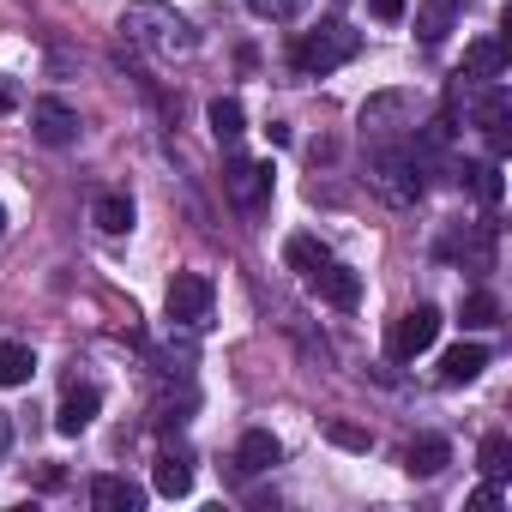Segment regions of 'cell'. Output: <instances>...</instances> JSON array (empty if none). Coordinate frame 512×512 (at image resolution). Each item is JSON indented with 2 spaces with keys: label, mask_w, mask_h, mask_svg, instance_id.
<instances>
[{
  "label": "cell",
  "mask_w": 512,
  "mask_h": 512,
  "mask_svg": "<svg viewBox=\"0 0 512 512\" xmlns=\"http://www.w3.org/2000/svg\"><path fill=\"white\" fill-rule=\"evenodd\" d=\"M368 175H374V181H380V193H386V199H398V205L422 199V157H416V151H404V145H374Z\"/></svg>",
  "instance_id": "cell-3"
},
{
  "label": "cell",
  "mask_w": 512,
  "mask_h": 512,
  "mask_svg": "<svg viewBox=\"0 0 512 512\" xmlns=\"http://www.w3.org/2000/svg\"><path fill=\"white\" fill-rule=\"evenodd\" d=\"M458 181H464L488 211H494V205H500V193H506V181H500V163H494V157H488V163H464V169H458Z\"/></svg>",
  "instance_id": "cell-19"
},
{
  "label": "cell",
  "mask_w": 512,
  "mask_h": 512,
  "mask_svg": "<svg viewBox=\"0 0 512 512\" xmlns=\"http://www.w3.org/2000/svg\"><path fill=\"white\" fill-rule=\"evenodd\" d=\"M247 13H260V19H296V13H308V0H247Z\"/></svg>",
  "instance_id": "cell-26"
},
{
  "label": "cell",
  "mask_w": 512,
  "mask_h": 512,
  "mask_svg": "<svg viewBox=\"0 0 512 512\" xmlns=\"http://www.w3.org/2000/svg\"><path fill=\"white\" fill-rule=\"evenodd\" d=\"M284 260H290V272H302V278H314L326 260H332V247L320 241V235H290L284 241Z\"/></svg>",
  "instance_id": "cell-18"
},
{
  "label": "cell",
  "mask_w": 512,
  "mask_h": 512,
  "mask_svg": "<svg viewBox=\"0 0 512 512\" xmlns=\"http://www.w3.org/2000/svg\"><path fill=\"white\" fill-rule=\"evenodd\" d=\"M482 368H488V344H476V338H464V344H452V350L440 356V380H446V386H470Z\"/></svg>",
  "instance_id": "cell-11"
},
{
  "label": "cell",
  "mask_w": 512,
  "mask_h": 512,
  "mask_svg": "<svg viewBox=\"0 0 512 512\" xmlns=\"http://www.w3.org/2000/svg\"><path fill=\"white\" fill-rule=\"evenodd\" d=\"M211 296H217V290H211L205 272H175L163 308H169V320H175L181 332H205V326H211Z\"/></svg>",
  "instance_id": "cell-5"
},
{
  "label": "cell",
  "mask_w": 512,
  "mask_h": 512,
  "mask_svg": "<svg viewBox=\"0 0 512 512\" xmlns=\"http://www.w3.org/2000/svg\"><path fill=\"white\" fill-rule=\"evenodd\" d=\"M356 49H362V37L350 31V25H320V31H308L302 43H296V73H308V79H326V73H338L344 61H356Z\"/></svg>",
  "instance_id": "cell-2"
},
{
  "label": "cell",
  "mask_w": 512,
  "mask_h": 512,
  "mask_svg": "<svg viewBox=\"0 0 512 512\" xmlns=\"http://www.w3.org/2000/svg\"><path fill=\"white\" fill-rule=\"evenodd\" d=\"M458 13H464V0H422L416 7V37L434 49V43H446V31L458 25Z\"/></svg>",
  "instance_id": "cell-14"
},
{
  "label": "cell",
  "mask_w": 512,
  "mask_h": 512,
  "mask_svg": "<svg viewBox=\"0 0 512 512\" xmlns=\"http://www.w3.org/2000/svg\"><path fill=\"white\" fill-rule=\"evenodd\" d=\"M368 13H374L380 25H398V19H404V0H368Z\"/></svg>",
  "instance_id": "cell-27"
},
{
  "label": "cell",
  "mask_w": 512,
  "mask_h": 512,
  "mask_svg": "<svg viewBox=\"0 0 512 512\" xmlns=\"http://www.w3.org/2000/svg\"><path fill=\"white\" fill-rule=\"evenodd\" d=\"M31 133H37V145H49V151L73 145V139H79V115H73V103H61V97H37V103H31Z\"/></svg>",
  "instance_id": "cell-8"
},
{
  "label": "cell",
  "mask_w": 512,
  "mask_h": 512,
  "mask_svg": "<svg viewBox=\"0 0 512 512\" xmlns=\"http://www.w3.org/2000/svg\"><path fill=\"white\" fill-rule=\"evenodd\" d=\"M500 73H506V43L500 37H476L464 49V73L458 79H500Z\"/></svg>",
  "instance_id": "cell-16"
},
{
  "label": "cell",
  "mask_w": 512,
  "mask_h": 512,
  "mask_svg": "<svg viewBox=\"0 0 512 512\" xmlns=\"http://www.w3.org/2000/svg\"><path fill=\"white\" fill-rule=\"evenodd\" d=\"M97 404H103L97 386H73V392L61 398V410H55V428H61V434H85L91 416H97Z\"/></svg>",
  "instance_id": "cell-15"
},
{
  "label": "cell",
  "mask_w": 512,
  "mask_h": 512,
  "mask_svg": "<svg viewBox=\"0 0 512 512\" xmlns=\"http://www.w3.org/2000/svg\"><path fill=\"white\" fill-rule=\"evenodd\" d=\"M157 494H163V500H187V494H193L187 458H163V464H157Z\"/></svg>",
  "instance_id": "cell-23"
},
{
  "label": "cell",
  "mask_w": 512,
  "mask_h": 512,
  "mask_svg": "<svg viewBox=\"0 0 512 512\" xmlns=\"http://www.w3.org/2000/svg\"><path fill=\"white\" fill-rule=\"evenodd\" d=\"M446 464H452L446 434H416V440H410V452H404V470H410V476H422V482H428V476H440Z\"/></svg>",
  "instance_id": "cell-13"
},
{
  "label": "cell",
  "mask_w": 512,
  "mask_h": 512,
  "mask_svg": "<svg viewBox=\"0 0 512 512\" xmlns=\"http://www.w3.org/2000/svg\"><path fill=\"white\" fill-rule=\"evenodd\" d=\"M278 458H284V440H278L272 428H247V434H241V446H235V464H241L247 476H266Z\"/></svg>",
  "instance_id": "cell-10"
},
{
  "label": "cell",
  "mask_w": 512,
  "mask_h": 512,
  "mask_svg": "<svg viewBox=\"0 0 512 512\" xmlns=\"http://www.w3.org/2000/svg\"><path fill=\"white\" fill-rule=\"evenodd\" d=\"M416 121H422V97H416V91H374V97L362 103V115H356L362 139L404 133V127H416Z\"/></svg>",
  "instance_id": "cell-4"
},
{
  "label": "cell",
  "mask_w": 512,
  "mask_h": 512,
  "mask_svg": "<svg viewBox=\"0 0 512 512\" xmlns=\"http://www.w3.org/2000/svg\"><path fill=\"white\" fill-rule=\"evenodd\" d=\"M31 374H37L31 344H0V386H25Z\"/></svg>",
  "instance_id": "cell-20"
},
{
  "label": "cell",
  "mask_w": 512,
  "mask_h": 512,
  "mask_svg": "<svg viewBox=\"0 0 512 512\" xmlns=\"http://www.w3.org/2000/svg\"><path fill=\"white\" fill-rule=\"evenodd\" d=\"M91 500L103 512H139L145 506V488L127 482V476H115V470H103V476H91Z\"/></svg>",
  "instance_id": "cell-12"
},
{
  "label": "cell",
  "mask_w": 512,
  "mask_h": 512,
  "mask_svg": "<svg viewBox=\"0 0 512 512\" xmlns=\"http://www.w3.org/2000/svg\"><path fill=\"white\" fill-rule=\"evenodd\" d=\"M91 217H97V229H103V235H127V229H133V199H127L121 187H109V193H97Z\"/></svg>",
  "instance_id": "cell-17"
},
{
  "label": "cell",
  "mask_w": 512,
  "mask_h": 512,
  "mask_svg": "<svg viewBox=\"0 0 512 512\" xmlns=\"http://www.w3.org/2000/svg\"><path fill=\"white\" fill-rule=\"evenodd\" d=\"M0 446H7V416H0Z\"/></svg>",
  "instance_id": "cell-31"
},
{
  "label": "cell",
  "mask_w": 512,
  "mask_h": 512,
  "mask_svg": "<svg viewBox=\"0 0 512 512\" xmlns=\"http://www.w3.org/2000/svg\"><path fill=\"white\" fill-rule=\"evenodd\" d=\"M0 235H7V205H0Z\"/></svg>",
  "instance_id": "cell-30"
},
{
  "label": "cell",
  "mask_w": 512,
  "mask_h": 512,
  "mask_svg": "<svg viewBox=\"0 0 512 512\" xmlns=\"http://www.w3.org/2000/svg\"><path fill=\"white\" fill-rule=\"evenodd\" d=\"M121 31H127L133 49H145L157 61H187L199 49V31L175 7H163V0H133V7L121 13Z\"/></svg>",
  "instance_id": "cell-1"
},
{
  "label": "cell",
  "mask_w": 512,
  "mask_h": 512,
  "mask_svg": "<svg viewBox=\"0 0 512 512\" xmlns=\"http://www.w3.org/2000/svg\"><path fill=\"white\" fill-rule=\"evenodd\" d=\"M223 193H229L241 211H253V217H260V211L272 205V163L229 157V163H223Z\"/></svg>",
  "instance_id": "cell-7"
},
{
  "label": "cell",
  "mask_w": 512,
  "mask_h": 512,
  "mask_svg": "<svg viewBox=\"0 0 512 512\" xmlns=\"http://www.w3.org/2000/svg\"><path fill=\"white\" fill-rule=\"evenodd\" d=\"M19 109V85L13 79H0V115H13Z\"/></svg>",
  "instance_id": "cell-29"
},
{
  "label": "cell",
  "mask_w": 512,
  "mask_h": 512,
  "mask_svg": "<svg viewBox=\"0 0 512 512\" xmlns=\"http://www.w3.org/2000/svg\"><path fill=\"white\" fill-rule=\"evenodd\" d=\"M476 464H482V476H488V482H500V476L512 470V440H506V434H482Z\"/></svg>",
  "instance_id": "cell-22"
},
{
  "label": "cell",
  "mask_w": 512,
  "mask_h": 512,
  "mask_svg": "<svg viewBox=\"0 0 512 512\" xmlns=\"http://www.w3.org/2000/svg\"><path fill=\"white\" fill-rule=\"evenodd\" d=\"M205 121H211V133H217V139H241V133H247V115H241V103H235V97H211Z\"/></svg>",
  "instance_id": "cell-21"
},
{
  "label": "cell",
  "mask_w": 512,
  "mask_h": 512,
  "mask_svg": "<svg viewBox=\"0 0 512 512\" xmlns=\"http://www.w3.org/2000/svg\"><path fill=\"white\" fill-rule=\"evenodd\" d=\"M440 326H446V320H440V308H428V302L410 308V314H398V320L386 326V356H392V362H416L422 350H434Z\"/></svg>",
  "instance_id": "cell-6"
},
{
  "label": "cell",
  "mask_w": 512,
  "mask_h": 512,
  "mask_svg": "<svg viewBox=\"0 0 512 512\" xmlns=\"http://www.w3.org/2000/svg\"><path fill=\"white\" fill-rule=\"evenodd\" d=\"M326 440H332V446H344V452H374V434H368V428H356V422H326Z\"/></svg>",
  "instance_id": "cell-25"
},
{
  "label": "cell",
  "mask_w": 512,
  "mask_h": 512,
  "mask_svg": "<svg viewBox=\"0 0 512 512\" xmlns=\"http://www.w3.org/2000/svg\"><path fill=\"white\" fill-rule=\"evenodd\" d=\"M470 332H482V326H500V302L488 296V290H476V296H464V314H458Z\"/></svg>",
  "instance_id": "cell-24"
},
{
  "label": "cell",
  "mask_w": 512,
  "mask_h": 512,
  "mask_svg": "<svg viewBox=\"0 0 512 512\" xmlns=\"http://www.w3.org/2000/svg\"><path fill=\"white\" fill-rule=\"evenodd\" d=\"M308 284L320 290V302H332V308H344V314H350V308L362 302V278H356L350 266H338V260H326V266H320V272H314Z\"/></svg>",
  "instance_id": "cell-9"
},
{
  "label": "cell",
  "mask_w": 512,
  "mask_h": 512,
  "mask_svg": "<svg viewBox=\"0 0 512 512\" xmlns=\"http://www.w3.org/2000/svg\"><path fill=\"white\" fill-rule=\"evenodd\" d=\"M494 506H500V488H494V482H488V488H476V494H470V512H494Z\"/></svg>",
  "instance_id": "cell-28"
}]
</instances>
